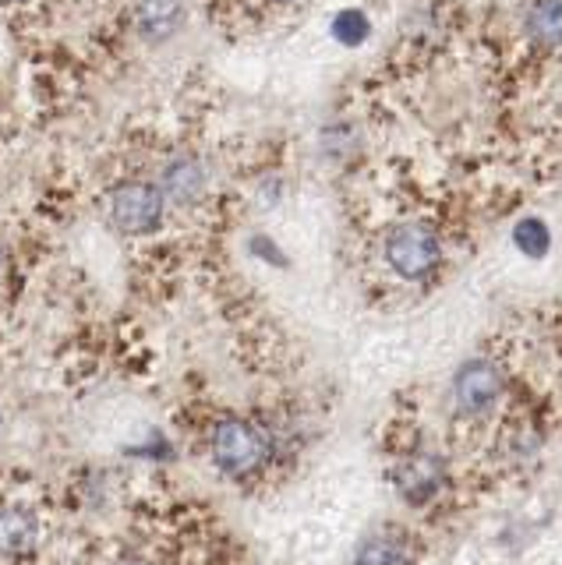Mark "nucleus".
<instances>
[{"label": "nucleus", "instance_id": "nucleus-13", "mask_svg": "<svg viewBox=\"0 0 562 565\" xmlns=\"http://www.w3.org/2000/svg\"><path fill=\"white\" fill-rule=\"evenodd\" d=\"M332 40L343 43V46H361L368 35H372V22L361 8H343L337 18H332Z\"/></svg>", "mask_w": 562, "mask_h": 565}, {"label": "nucleus", "instance_id": "nucleus-3", "mask_svg": "<svg viewBox=\"0 0 562 565\" xmlns=\"http://www.w3.org/2000/svg\"><path fill=\"white\" fill-rule=\"evenodd\" d=\"M506 371L488 353H470L449 375V414L467 428H488L506 406Z\"/></svg>", "mask_w": 562, "mask_h": 565}, {"label": "nucleus", "instance_id": "nucleus-1", "mask_svg": "<svg viewBox=\"0 0 562 565\" xmlns=\"http://www.w3.org/2000/svg\"><path fill=\"white\" fill-rule=\"evenodd\" d=\"M205 452L209 463L234 484H252L279 463V449L269 424L244 414H220L209 424Z\"/></svg>", "mask_w": 562, "mask_h": 565}, {"label": "nucleus", "instance_id": "nucleus-9", "mask_svg": "<svg viewBox=\"0 0 562 565\" xmlns=\"http://www.w3.org/2000/svg\"><path fill=\"white\" fill-rule=\"evenodd\" d=\"M184 22L181 0H138L135 4V29L152 43L170 40Z\"/></svg>", "mask_w": 562, "mask_h": 565}, {"label": "nucleus", "instance_id": "nucleus-15", "mask_svg": "<svg viewBox=\"0 0 562 565\" xmlns=\"http://www.w3.org/2000/svg\"><path fill=\"white\" fill-rule=\"evenodd\" d=\"M120 565H149V562H142V558H131V562H120Z\"/></svg>", "mask_w": 562, "mask_h": 565}, {"label": "nucleus", "instance_id": "nucleus-6", "mask_svg": "<svg viewBox=\"0 0 562 565\" xmlns=\"http://www.w3.org/2000/svg\"><path fill=\"white\" fill-rule=\"evenodd\" d=\"M43 544L40 509L22 499H0V565H19Z\"/></svg>", "mask_w": 562, "mask_h": 565}, {"label": "nucleus", "instance_id": "nucleus-11", "mask_svg": "<svg viewBox=\"0 0 562 565\" xmlns=\"http://www.w3.org/2000/svg\"><path fill=\"white\" fill-rule=\"evenodd\" d=\"M527 35L541 46H562V0H534L527 8Z\"/></svg>", "mask_w": 562, "mask_h": 565}, {"label": "nucleus", "instance_id": "nucleus-17", "mask_svg": "<svg viewBox=\"0 0 562 565\" xmlns=\"http://www.w3.org/2000/svg\"><path fill=\"white\" fill-rule=\"evenodd\" d=\"M279 4H287V0H279Z\"/></svg>", "mask_w": 562, "mask_h": 565}, {"label": "nucleus", "instance_id": "nucleus-4", "mask_svg": "<svg viewBox=\"0 0 562 565\" xmlns=\"http://www.w3.org/2000/svg\"><path fill=\"white\" fill-rule=\"evenodd\" d=\"M390 273L403 282H425L443 265V241L428 223H400L382 244Z\"/></svg>", "mask_w": 562, "mask_h": 565}, {"label": "nucleus", "instance_id": "nucleus-8", "mask_svg": "<svg viewBox=\"0 0 562 565\" xmlns=\"http://www.w3.org/2000/svg\"><path fill=\"white\" fill-rule=\"evenodd\" d=\"M499 452L509 467H534L544 456V428L534 420H513L499 435Z\"/></svg>", "mask_w": 562, "mask_h": 565}, {"label": "nucleus", "instance_id": "nucleus-12", "mask_svg": "<svg viewBox=\"0 0 562 565\" xmlns=\"http://www.w3.org/2000/svg\"><path fill=\"white\" fill-rule=\"evenodd\" d=\"M513 247L523 255V258H544L552 252V230L544 220L538 216H523L513 223Z\"/></svg>", "mask_w": 562, "mask_h": 565}, {"label": "nucleus", "instance_id": "nucleus-14", "mask_svg": "<svg viewBox=\"0 0 562 565\" xmlns=\"http://www.w3.org/2000/svg\"><path fill=\"white\" fill-rule=\"evenodd\" d=\"M252 255H258L262 262H269V265H276V269H284V265H287V255L284 252H279V247L269 241V237H252Z\"/></svg>", "mask_w": 562, "mask_h": 565}, {"label": "nucleus", "instance_id": "nucleus-16", "mask_svg": "<svg viewBox=\"0 0 562 565\" xmlns=\"http://www.w3.org/2000/svg\"><path fill=\"white\" fill-rule=\"evenodd\" d=\"M11 4H22V0H11Z\"/></svg>", "mask_w": 562, "mask_h": 565}, {"label": "nucleus", "instance_id": "nucleus-2", "mask_svg": "<svg viewBox=\"0 0 562 565\" xmlns=\"http://www.w3.org/2000/svg\"><path fill=\"white\" fill-rule=\"evenodd\" d=\"M385 481H390L403 509L428 512L453 491L456 470L449 452L438 441L417 435L414 441H403L396 449V456L390 459V470H385Z\"/></svg>", "mask_w": 562, "mask_h": 565}, {"label": "nucleus", "instance_id": "nucleus-7", "mask_svg": "<svg viewBox=\"0 0 562 565\" xmlns=\"http://www.w3.org/2000/svg\"><path fill=\"white\" fill-rule=\"evenodd\" d=\"M350 565H417V544L407 530L385 523L358 541Z\"/></svg>", "mask_w": 562, "mask_h": 565}, {"label": "nucleus", "instance_id": "nucleus-5", "mask_svg": "<svg viewBox=\"0 0 562 565\" xmlns=\"http://www.w3.org/2000/svg\"><path fill=\"white\" fill-rule=\"evenodd\" d=\"M107 216L120 234H128V237L156 234L167 216V194L146 181H125L110 191Z\"/></svg>", "mask_w": 562, "mask_h": 565}, {"label": "nucleus", "instance_id": "nucleus-10", "mask_svg": "<svg viewBox=\"0 0 562 565\" xmlns=\"http://www.w3.org/2000/svg\"><path fill=\"white\" fill-rule=\"evenodd\" d=\"M167 202L173 205H195L205 191V170L199 159H173V163L163 170V188Z\"/></svg>", "mask_w": 562, "mask_h": 565}]
</instances>
